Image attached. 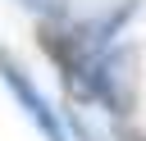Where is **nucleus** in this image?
Masks as SVG:
<instances>
[{
	"instance_id": "20e7f679",
	"label": "nucleus",
	"mask_w": 146,
	"mask_h": 141,
	"mask_svg": "<svg viewBox=\"0 0 146 141\" xmlns=\"http://www.w3.org/2000/svg\"><path fill=\"white\" fill-rule=\"evenodd\" d=\"M137 9H141V0H114L105 14H91V18L73 23V27H78V36H82V45H87V55H91V59H96V55H105V50L123 36V27L137 18Z\"/></svg>"
},
{
	"instance_id": "423d86ee",
	"label": "nucleus",
	"mask_w": 146,
	"mask_h": 141,
	"mask_svg": "<svg viewBox=\"0 0 146 141\" xmlns=\"http://www.w3.org/2000/svg\"><path fill=\"white\" fill-rule=\"evenodd\" d=\"M36 18H68V0H14Z\"/></svg>"
},
{
	"instance_id": "39448f33",
	"label": "nucleus",
	"mask_w": 146,
	"mask_h": 141,
	"mask_svg": "<svg viewBox=\"0 0 146 141\" xmlns=\"http://www.w3.org/2000/svg\"><path fill=\"white\" fill-rule=\"evenodd\" d=\"M59 114H64V127H68V141H110L105 132H96V127L87 123V114H82L78 105H64Z\"/></svg>"
},
{
	"instance_id": "f03ea898",
	"label": "nucleus",
	"mask_w": 146,
	"mask_h": 141,
	"mask_svg": "<svg viewBox=\"0 0 146 141\" xmlns=\"http://www.w3.org/2000/svg\"><path fill=\"white\" fill-rule=\"evenodd\" d=\"M36 50L46 55V64L55 68L59 86H64V105H91V55L78 36V27L68 18H36Z\"/></svg>"
},
{
	"instance_id": "0eeeda50",
	"label": "nucleus",
	"mask_w": 146,
	"mask_h": 141,
	"mask_svg": "<svg viewBox=\"0 0 146 141\" xmlns=\"http://www.w3.org/2000/svg\"><path fill=\"white\" fill-rule=\"evenodd\" d=\"M110 141H146V132L132 118H123V123H110Z\"/></svg>"
},
{
	"instance_id": "f257e3e1",
	"label": "nucleus",
	"mask_w": 146,
	"mask_h": 141,
	"mask_svg": "<svg viewBox=\"0 0 146 141\" xmlns=\"http://www.w3.org/2000/svg\"><path fill=\"white\" fill-rule=\"evenodd\" d=\"M91 105L110 114V123H123L141 105V45L114 41L91 64Z\"/></svg>"
},
{
	"instance_id": "7ed1b4c3",
	"label": "nucleus",
	"mask_w": 146,
	"mask_h": 141,
	"mask_svg": "<svg viewBox=\"0 0 146 141\" xmlns=\"http://www.w3.org/2000/svg\"><path fill=\"white\" fill-rule=\"evenodd\" d=\"M0 82H5V91L14 96V105L27 114V123L41 132V141H68V127H64V114H59V105L36 86V77L27 73V64L0 41Z\"/></svg>"
}]
</instances>
